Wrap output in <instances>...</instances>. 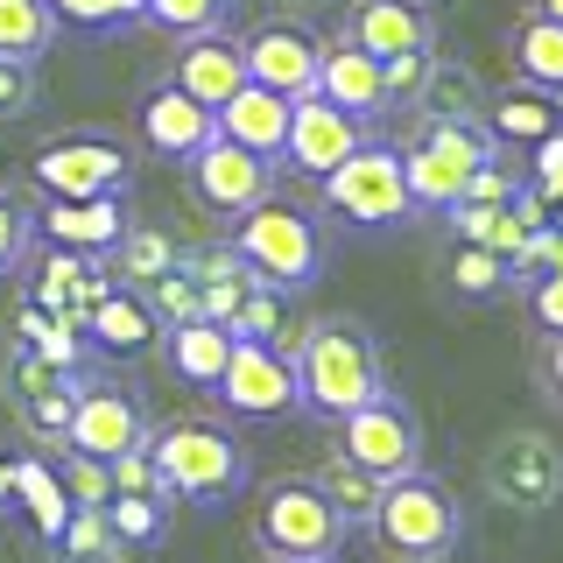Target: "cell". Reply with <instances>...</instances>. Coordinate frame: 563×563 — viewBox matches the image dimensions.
I'll return each mask as SVG.
<instances>
[{
    "instance_id": "cell-37",
    "label": "cell",
    "mask_w": 563,
    "mask_h": 563,
    "mask_svg": "<svg viewBox=\"0 0 563 563\" xmlns=\"http://www.w3.org/2000/svg\"><path fill=\"white\" fill-rule=\"evenodd\" d=\"M35 254V205L0 184V275H22Z\"/></svg>"
},
{
    "instance_id": "cell-38",
    "label": "cell",
    "mask_w": 563,
    "mask_h": 563,
    "mask_svg": "<svg viewBox=\"0 0 563 563\" xmlns=\"http://www.w3.org/2000/svg\"><path fill=\"white\" fill-rule=\"evenodd\" d=\"M57 479L70 493V507H106V500H113V465H106V457L57 451Z\"/></svg>"
},
{
    "instance_id": "cell-50",
    "label": "cell",
    "mask_w": 563,
    "mask_h": 563,
    "mask_svg": "<svg viewBox=\"0 0 563 563\" xmlns=\"http://www.w3.org/2000/svg\"><path fill=\"white\" fill-rule=\"evenodd\" d=\"M92 563H106V556H92Z\"/></svg>"
},
{
    "instance_id": "cell-43",
    "label": "cell",
    "mask_w": 563,
    "mask_h": 563,
    "mask_svg": "<svg viewBox=\"0 0 563 563\" xmlns=\"http://www.w3.org/2000/svg\"><path fill=\"white\" fill-rule=\"evenodd\" d=\"M113 493H163V500H169V486H163V472H155L148 444H141V451H120V457H113Z\"/></svg>"
},
{
    "instance_id": "cell-18",
    "label": "cell",
    "mask_w": 563,
    "mask_h": 563,
    "mask_svg": "<svg viewBox=\"0 0 563 563\" xmlns=\"http://www.w3.org/2000/svg\"><path fill=\"white\" fill-rule=\"evenodd\" d=\"M128 198H43L35 205V240L70 246V254H113V240L128 233Z\"/></svg>"
},
{
    "instance_id": "cell-22",
    "label": "cell",
    "mask_w": 563,
    "mask_h": 563,
    "mask_svg": "<svg viewBox=\"0 0 563 563\" xmlns=\"http://www.w3.org/2000/svg\"><path fill=\"white\" fill-rule=\"evenodd\" d=\"M345 35L366 49V57H409V49H430V8L422 0H352Z\"/></svg>"
},
{
    "instance_id": "cell-48",
    "label": "cell",
    "mask_w": 563,
    "mask_h": 563,
    "mask_svg": "<svg viewBox=\"0 0 563 563\" xmlns=\"http://www.w3.org/2000/svg\"><path fill=\"white\" fill-rule=\"evenodd\" d=\"M536 14H556V22H563V0H536Z\"/></svg>"
},
{
    "instance_id": "cell-39",
    "label": "cell",
    "mask_w": 563,
    "mask_h": 563,
    "mask_svg": "<svg viewBox=\"0 0 563 563\" xmlns=\"http://www.w3.org/2000/svg\"><path fill=\"white\" fill-rule=\"evenodd\" d=\"M240 0H148V22L169 29V35H205V29H225Z\"/></svg>"
},
{
    "instance_id": "cell-28",
    "label": "cell",
    "mask_w": 563,
    "mask_h": 563,
    "mask_svg": "<svg viewBox=\"0 0 563 563\" xmlns=\"http://www.w3.org/2000/svg\"><path fill=\"white\" fill-rule=\"evenodd\" d=\"M176 254H184V246H176L169 233H155V225H128V233L113 240V254H106V275H113L120 289H148L155 275L176 268Z\"/></svg>"
},
{
    "instance_id": "cell-33",
    "label": "cell",
    "mask_w": 563,
    "mask_h": 563,
    "mask_svg": "<svg viewBox=\"0 0 563 563\" xmlns=\"http://www.w3.org/2000/svg\"><path fill=\"white\" fill-rule=\"evenodd\" d=\"M49 14L78 35H120V29L148 22V0H49Z\"/></svg>"
},
{
    "instance_id": "cell-1",
    "label": "cell",
    "mask_w": 563,
    "mask_h": 563,
    "mask_svg": "<svg viewBox=\"0 0 563 563\" xmlns=\"http://www.w3.org/2000/svg\"><path fill=\"white\" fill-rule=\"evenodd\" d=\"M289 360H296V409H310L324 422L366 409V401L387 387L380 345H374V331H366L360 317H317L303 339L289 345Z\"/></svg>"
},
{
    "instance_id": "cell-23",
    "label": "cell",
    "mask_w": 563,
    "mask_h": 563,
    "mask_svg": "<svg viewBox=\"0 0 563 563\" xmlns=\"http://www.w3.org/2000/svg\"><path fill=\"white\" fill-rule=\"evenodd\" d=\"M289 106L296 99H282V92H268V85L246 78L240 92L219 106V134L240 141V148H254V155H268V163H282V141H289Z\"/></svg>"
},
{
    "instance_id": "cell-14",
    "label": "cell",
    "mask_w": 563,
    "mask_h": 563,
    "mask_svg": "<svg viewBox=\"0 0 563 563\" xmlns=\"http://www.w3.org/2000/svg\"><path fill=\"white\" fill-rule=\"evenodd\" d=\"M78 387H85V374H57V366L35 360L29 345L8 352V401H14V416H22V430L35 437V444L64 451L70 409H78Z\"/></svg>"
},
{
    "instance_id": "cell-16",
    "label": "cell",
    "mask_w": 563,
    "mask_h": 563,
    "mask_svg": "<svg viewBox=\"0 0 563 563\" xmlns=\"http://www.w3.org/2000/svg\"><path fill=\"white\" fill-rule=\"evenodd\" d=\"M317 49L324 43L303 22H261L240 43V57H246V78L254 85H268L282 99H303V92H317Z\"/></svg>"
},
{
    "instance_id": "cell-9",
    "label": "cell",
    "mask_w": 563,
    "mask_h": 563,
    "mask_svg": "<svg viewBox=\"0 0 563 563\" xmlns=\"http://www.w3.org/2000/svg\"><path fill=\"white\" fill-rule=\"evenodd\" d=\"M339 451L387 486V479H401V472H422V422H416V409L401 395L380 387L366 409L339 416Z\"/></svg>"
},
{
    "instance_id": "cell-46",
    "label": "cell",
    "mask_w": 563,
    "mask_h": 563,
    "mask_svg": "<svg viewBox=\"0 0 563 563\" xmlns=\"http://www.w3.org/2000/svg\"><path fill=\"white\" fill-rule=\"evenodd\" d=\"M542 387L563 401V339H550V352H542Z\"/></svg>"
},
{
    "instance_id": "cell-19",
    "label": "cell",
    "mask_w": 563,
    "mask_h": 563,
    "mask_svg": "<svg viewBox=\"0 0 563 563\" xmlns=\"http://www.w3.org/2000/svg\"><path fill=\"white\" fill-rule=\"evenodd\" d=\"M78 331H85V345H92V360L106 352V360H134V352H148L155 339H163V317L148 310V296L141 289H106L92 310L78 317Z\"/></svg>"
},
{
    "instance_id": "cell-17",
    "label": "cell",
    "mask_w": 563,
    "mask_h": 563,
    "mask_svg": "<svg viewBox=\"0 0 563 563\" xmlns=\"http://www.w3.org/2000/svg\"><path fill=\"white\" fill-rule=\"evenodd\" d=\"M134 128H141V148H148V155H163V163H190V155L219 134V113H211L205 99H190L184 85L163 78L148 99H141Z\"/></svg>"
},
{
    "instance_id": "cell-10",
    "label": "cell",
    "mask_w": 563,
    "mask_h": 563,
    "mask_svg": "<svg viewBox=\"0 0 563 563\" xmlns=\"http://www.w3.org/2000/svg\"><path fill=\"white\" fill-rule=\"evenodd\" d=\"M486 493L500 507H521V515H542V507L563 500V451L542 430H507L500 444L486 451Z\"/></svg>"
},
{
    "instance_id": "cell-34",
    "label": "cell",
    "mask_w": 563,
    "mask_h": 563,
    "mask_svg": "<svg viewBox=\"0 0 563 563\" xmlns=\"http://www.w3.org/2000/svg\"><path fill=\"white\" fill-rule=\"evenodd\" d=\"M422 120H479V99H472V78L457 64H430V78H422Z\"/></svg>"
},
{
    "instance_id": "cell-27",
    "label": "cell",
    "mask_w": 563,
    "mask_h": 563,
    "mask_svg": "<svg viewBox=\"0 0 563 563\" xmlns=\"http://www.w3.org/2000/svg\"><path fill=\"white\" fill-rule=\"evenodd\" d=\"M14 507L29 515V528H35L43 542L64 536L70 493H64V479H57V457H14Z\"/></svg>"
},
{
    "instance_id": "cell-24",
    "label": "cell",
    "mask_w": 563,
    "mask_h": 563,
    "mask_svg": "<svg viewBox=\"0 0 563 563\" xmlns=\"http://www.w3.org/2000/svg\"><path fill=\"white\" fill-rule=\"evenodd\" d=\"M225 360H233V331L211 324V317H184V324H163V366L184 387H219Z\"/></svg>"
},
{
    "instance_id": "cell-49",
    "label": "cell",
    "mask_w": 563,
    "mask_h": 563,
    "mask_svg": "<svg viewBox=\"0 0 563 563\" xmlns=\"http://www.w3.org/2000/svg\"><path fill=\"white\" fill-rule=\"evenodd\" d=\"M268 563H303V556H268Z\"/></svg>"
},
{
    "instance_id": "cell-8",
    "label": "cell",
    "mask_w": 563,
    "mask_h": 563,
    "mask_svg": "<svg viewBox=\"0 0 563 563\" xmlns=\"http://www.w3.org/2000/svg\"><path fill=\"white\" fill-rule=\"evenodd\" d=\"M374 536L395 556H451L457 536H465V521H457V500L430 479V472H401V479L380 486Z\"/></svg>"
},
{
    "instance_id": "cell-20",
    "label": "cell",
    "mask_w": 563,
    "mask_h": 563,
    "mask_svg": "<svg viewBox=\"0 0 563 563\" xmlns=\"http://www.w3.org/2000/svg\"><path fill=\"white\" fill-rule=\"evenodd\" d=\"M317 99L345 106L352 120H380L387 113V78H380V57H366L352 35L317 49Z\"/></svg>"
},
{
    "instance_id": "cell-26",
    "label": "cell",
    "mask_w": 563,
    "mask_h": 563,
    "mask_svg": "<svg viewBox=\"0 0 563 563\" xmlns=\"http://www.w3.org/2000/svg\"><path fill=\"white\" fill-rule=\"evenodd\" d=\"M507 49H515L521 85L563 99V22H556V14H521L515 35H507Z\"/></svg>"
},
{
    "instance_id": "cell-32",
    "label": "cell",
    "mask_w": 563,
    "mask_h": 563,
    "mask_svg": "<svg viewBox=\"0 0 563 563\" xmlns=\"http://www.w3.org/2000/svg\"><path fill=\"white\" fill-rule=\"evenodd\" d=\"M64 35L49 0H0V57H43Z\"/></svg>"
},
{
    "instance_id": "cell-42",
    "label": "cell",
    "mask_w": 563,
    "mask_h": 563,
    "mask_svg": "<svg viewBox=\"0 0 563 563\" xmlns=\"http://www.w3.org/2000/svg\"><path fill=\"white\" fill-rule=\"evenodd\" d=\"M35 57H0V120H22L35 106Z\"/></svg>"
},
{
    "instance_id": "cell-5",
    "label": "cell",
    "mask_w": 563,
    "mask_h": 563,
    "mask_svg": "<svg viewBox=\"0 0 563 563\" xmlns=\"http://www.w3.org/2000/svg\"><path fill=\"white\" fill-rule=\"evenodd\" d=\"M35 190L43 198H128L134 184V148L120 134H99V128H70V134H49L35 148Z\"/></svg>"
},
{
    "instance_id": "cell-51",
    "label": "cell",
    "mask_w": 563,
    "mask_h": 563,
    "mask_svg": "<svg viewBox=\"0 0 563 563\" xmlns=\"http://www.w3.org/2000/svg\"><path fill=\"white\" fill-rule=\"evenodd\" d=\"M422 8H430V0H422Z\"/></svg>"
},
{
    "instance_id": "cell-31",
    "label": "cell",
    "mask_w": 563,
    "mask_h": 563,
    "mask_svg": "<svg viewBox=\"0 0 563 563\" xmlns=\"http://www.w3.org/2000/svg\"><path fill=\"white\" fill-rule=\"evenodd\" d=\"M317 486H324V500L339 507L345 528H374V507H380V479L366 465H352V457L339 451L324 472H317Z\"/></svg>"
},
{
    "instance_id": "cell-3",
    "label": "cell",
    "mask_w": 563,
    "mask_h": 563,
    "mask_svg": "<svg viewBox=\"0 0 563 563\" xmlns=\"http://www.w3.org/2000/svg\"><path fill=\"white\" fill-rule=\"evenodd\" d=\"M233 254L282 296L310 289V282L324 275V233H317V219L303 205H289V198H261L254 211H240L233 219Z\"/></svg>"
},
{
    "instance_id": "cell-30",
    "label": "cell",
    "mask_w": 563,
    "mask_h": 563,
    "mask_svg": "<svg viewBox=\"0 0 563 563\" xmlns=\"http://www.w3.org/2000/svg\"><path fill=\"white\" fill-rule=\"evenodd\" d=\"M556 106H563V99L536 92V85H528V92H507V99H493V106H486V134H493V141H528V148H536L542 134H556V128H563Z\"/></svg>"
},
{
    "instance_id": "cell-6",
    "label": "cell",
    "mask_w": 563,
    "mask_h": 563,
    "mask_svg": "<svg viewBox=\"0 0 563 563\" xmlns=\"http://www.w3.org/2000/svg\"><path fill=\"white\" fill-rule=\"evenodd\" d=\"M352 528L339 521V507L324 500L317 479H275L254 507V542L261 556H303V563H331L345 550Z\"/></svg>"
},
{
    "instance_id": "cell-47",
    "label": "cell",
    "mask_w": 563,
    "mask_h": 563,
    "mask_svg": "<svg viewBox=\"0 0 563 563\" xmlns=\"http://www.w3.org/2000/svg\"><path fill=\"white\" fill-rule=\"evenodd\" d=\"M0 507H14V457L0 451Z\"/></svg>"
},
{
    "instance_id": "cell-36",
    "label": "cell",
    "mask_w": 563,
    "mask_h": 563,
    "mask_svg": "<svg viewBox=\"0 0 563 563\" xmlns=\"http://www.w3.org/2000/svg\"><path fill=\"white\" fill-rule=\"evenodd\" d=\"M507 282H515V261L507 254H493V246H479V240L457 246V261H451V289L457 296H500Z\"/></svg>"
},
{
    "instance_id": "cell-29",
    "label": "cell",
    "mask_w": 563,
    "mask_h": 563,
    "mask_svg": "<svg viewBox=\"0 0 563 563\" xmlns=\"http://www.w3.org/2000/svg\"><path fill=\"white\" fill-rule=\"evenodd\" d=\"M99 515L113 528V550H155V542L169 536V500L163 493H113Z\"/></svg>"
},
{
    "instance_id": "cell-35",
    "label": "cell",
    "mask_w": 563,
    "mask_h": 563,
    "mask_svg": "<svg viewBox=\"0 0 563 563\" xmlns=\"http://www.w3.org/2000/svg\"><path fill=\"white\" fill-rule=\"evenodd\" d=\"M282 303H289L282 289L254 282V289L240 296V310L225 317V331H233V339H268V345H282V339H289V317H282Z\"/></svg>"
},
{
    "instance_id": "cell-40",
    "label": "cell",
    "mask_w": 563,
    "mask_h": 563,
    "mask_svg": "<svg viewBox=\"0 0 563 563\" xmlns=\"http://www.w3.org/2000/svg\"><path fill=\"white\" fill-rule=\"evenodd\" d=\"M64 563H92V556H113V528H106L99 507H70V521H64V536L49 542Z\"/></svg>"
},
{
    "instance_id": "cell-7",
    "label": "cell",
    "mask_w": 563,
    "mask_h": 563,
    "mask_svg": "<svg viewBox=\"0 0 563 563\" xmlns=\"http://www.w3.org/2000/svg\"><path fill=\"white\" fill-rule=\"evenodd\" d=\"M324 190V211H339L360 233H380V225H401L416 211L409 176H401V148H380V141H360L331 176H317Z\"/></svg>"
},
{
    "instance_id": "cell-4",
    "label": "cell",
    "mask_w": 563,
    "mask_h": 563,
    "mask_svg": "<svg viewBox=\"0 0 563 563\" xmlns=\"http://www.w3.org/2000/svg\"><path fill=\"white\" fill-rule=\"evenodd\" d=\"M493 155H500V141L486 134V120H422L409 148H401V176H409L416 211H451Z\"/></svg>"
},
{
    "instance_id": "cell-11",
    "label": "cell",
    "mask_w": 563,
    "mask_h": 563,
    "mask_svg": "<svg viewBox=\"0 0 563 563\" xmlns=\"http://www.w3.org/2000/svg\"><path fill=\"white\" fill-rule=\"evenodd\" d=\"M190 176V198H198L211 219H240V211H254L261 198H275V163L254 148H240V141L211 134L198 155L184 163Z\"/></svg>"
},
{
    "instance_id": "cell-15",
    "label": "cell",
    "mask_w": 563,
    "mask_h": 563,
    "mask_svg": "<svg viewBox=\"0 0 563 563\" xmlns=\"http://www.w3.org/2000/svg\"><path fill=\"white\" fill-rule=\"evenodd\" d=\"M360 141H366V120H352L345 106L303 92V99L289 106V141H282V163L317 184V176H331L352 148H360Z\"/></svg>"
},
{
    "instance_id": "cell-12",
    "label": "cell",
    "mask_w": 563,
    "mask_h": 563,
    "mask_svg": "<svg viewBox=\"0 0 563 563\" xmlns=\"http://www.w3.org/2000/svg\"><path fill=\"white\" fill-rule=\"evenodd\" d=\"M211 395H219L233 416H254V422L289 416L296 409V360H289V345L233 339V360H225V374H219Z\"/></svg>"
},
{
    "instance_id": "cell-13",
    "label": "cell",
    "mask_w": 563,
    "mask_h": 563,
    "mask_svg": "<svg viewBox=\"0 0 563 563\" xmlns=\"http://www.w3.org/2000/svg\"><path fill=\"white\" fill-rule=\"evenodd\" d=\"M148 430H155V422H148V409H141L128 387L85 374L78 409H70V430H64V451H85V457H106V465H113L120 451L148 444Z\"/></svg>"
},
{
    "instance_id": "cell-41",
    "label": "cell",
    "mask_w": 563,
    "mask_h": 563,
    "mask_svg": "<svg viewBox=\"0 0 563 563\" xmlns=\"http://www.w3.org/2000/svg\"><path fill=\"white\" fill-rule=\"evenodd\" d=\"M141 296H148V310L163 317V324H184V317H205V303H198V275L184 268V254H176V268H169V275H155V282H148Z\"/></svg>"
},
{
    "instance_id": "cell-25",
    "label": "cell",
    "mask_w": 563,
    "mask_h": 563,
    "mask_svg": "<svg viewBox=\"0 0 563 563\" xmlns=\"http://www.w3.org/2000/svg\"><path fill=\"white\" fill-rule=\"evenodd\" d=\"M14 345H29L35 360H49L57 374H85V366H92V345H85V331L70 324V317L43 310V303H22V310H14Z\"/></svg>"
},
{
    "instance_id": "cell-44",
    "label": "cell",
    "mask_w": 563,
    "mask_h": 563,
    "mask_svg": "<svg viewBox=\"0 0 563 563\" xmlns=\"http://www.w3.org/2000/svg\"><path fill=\"white\" fill-rule=\"evenodd\" d=\"M528 317H536L550 339H563V268H542L536 289H528Z\"/></svg>"
},
{
    "instance_id": "cell-21",
    "label": "cell",
    "mask_w": 563,
    "mask_h": 563,
    "mask_svg": "<svg viewBox=\"0 0 563 563\" xmlns=\"http://www.w3.org/2000/svg\"><path fill=\"white\" fill-rule=\"evenodd\" d=\"M169 85H184L190 99H205L211 113H219V106L246 85V57H240V43H233L225 29L184 35V49H176V64H169Z\"/></svg>"
},
{
    "instance_id": "cell-2",
    "label": "cell",
    "mask_w": 563,
    "mask_h": 563,
    "mask_svg": "<svg viewBox=\"0 0 563 563\" xmlns=\"http://www.w3.org/2000/svg\"><path fill=\"white\" fill-rule=\"evenodd\" d=\"M148 457H155V472H163L169 500H190V507H219V500H233V493H246V479H254L246 444L225 422H205V416L148 430Z\"/></svg>"
},
{
    "instance_id": "cell-45",
    "label": "cell",
    "mask_w": 563,
    "mask_h": 563,
    "mask_svg": "<svg viewBox=\"0 0 563 563\" xmlns=\"http://www.w3.org/2000/svg\"><path fill=\"white\" fill-rule=\"evenodd\" d=\"M528 190H536V198H563V128L536 141V184Z\"/></svg>"
}]
</instances>
